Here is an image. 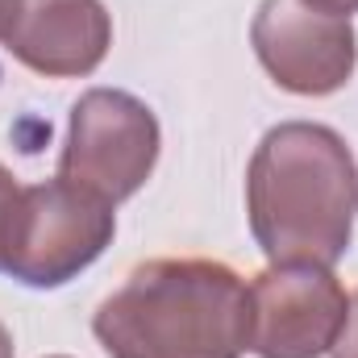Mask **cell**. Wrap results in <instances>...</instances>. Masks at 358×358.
<instances>
[{"mask_svg": "<svg viewBox=\"0 0 358 358\" xmlns=\"http://www.w3.org/2000/svg\"><path fill=\"white\" fill-rule=\"evenodd\" d=\"M250 234L267 263L334 267L355 238L358 167L346 138L317 121L263 134L246 167Z\"/></svg>", "mask_w": 358, "mask_h": 358, "instance_id": "obj_1", "label": "cell"}, {"mask_svg": "<svg viewBox=\"0 0 358 358\" xmlns=\"http://www.w3.org/2000/svg\"><path fill=\"white\" fill-rule=\"evenodd\" d=\"M92 334L108 358H242L250 292L217 259H150L100 300Z\"/></svg>", "mask_w": 358, "mask_h": 358, "instance_id": "obj_2", "label": "cell"}, {"mask_svg": "<svg viewBox=\"0 0 358 358\" xmlns=\"http://www.w3.org/2000/svg\"><path fill=\"white\" fill-rule=\"evenodd\" d=\"M113 234V204L84 187L67 179L21 187L4 229V271L38 292L63 287L108 250Z\"/></svg>", "mask_w": 358, "mask_h": 358, "instance_id": "obj_3", "label": "cell"}, {"mask_svg": "<svg viewBox=\"0 0 358 358\" xmlns=\"http://www.w3.org/2000/svg\"><path fill=\"white\" fill-rule=\"evenodd\" d=\"M159 117L129 92L92 88L76 100L67 142L59 155V179L108 200H129L159 163Z\"/></svg>", "mask_w": 358, "mask_h": 358, "instance_id": "obj_4", "label": "cell"}, {"mask_svg": "<svg viewBox=\"0 0 358 358\" xmlns=\"http://www.w3.org/2000/svg\"><path fill=\"white\" fill-rule=\"evenodd\" d=\"M250 292V350L259 358H321L346 321V287L334 267L271 263Z\"/></svg>", "mask_w": 358, "mask_h": 358, "instance_id": "obj_5", "label": "cell"}, {"mask_svg": "<svg viewBox=\"0 0 358 358\" xmlns=\"http://www.w3.org/2000/svg\"><path fill=\"white\" fill-rule=\"evenodd\" d=\"M250 46L271 80L292 96L346 88L358 63L350 17L321 13L304 0H263L250 21Z\"/></svg>", "mask_w": 358, "mask_h": 358, "instance_id": "obj_6", "label": "cell"}, {"mask_svg": "<svg viewBox=\"0 0 358 358\" xmlns=\"http://www.w3.org/2000/svg\"><path fill=\"white\" fill-rule=\"evenodd\" d=\"M0 42L46 80H84L113 46V17L104 0H8Z\"/></svg>", "mask_w": 358, "mask_h": 358, "instance_id": "obj_7", "label": "cell"}, {"mask_svg": "<svg viewBox=\"0 0 358 358\" xmlns=\"http://www.w3.org/2000/svg\"><path fill=\"white\" fill-rule=\"evenodd\" d=\"M334 358H358V292L350 296V304H346V321H342V329H338V342H334Z\"/></svg>", "mask_w": 358, "mask_h": 358, "instance_id": "obj_8", "label": "cell"}, {"mask_svg": "<svg viewBox=\"0 0 358 358\" xmlns=\"http://www.w3.org/2000/svg\"><path fill=\"white\" fill-rule=\"evenodd\" d=\"M17 179L13 171L0 163V271H4V229H8V217H13V204H17Z\"/></svg>", "mask_w": 358, "mask_h": 358, "instance_id": "obj_9", "label": "cell"}, {"mask_svg": "<svg viewBox=\"0 0 358 358\" xmlns=\"http://www.w3.org/2000/svg\"><path fill=\"white\" fill-rule=\"evenodd\" d=\"M304 4H313V8H321V13H334V17L358 13V0H304Z\"/></svg>", "mask_w": 358, "mask_h": 358, "instance_id": "obj_10", "label": "cell"}, {"mask_svg": "<svg viewBox=\"0 0 358 358\" xmlns=\"http://www.w3.org/2000/svg\"><path fill=\"white\" fill-rule=\"evenodd\" d=\"M0 358H13V338H8L4 325H0Z\"/></svg>", "mask_w": 358, "mask_h": 358, "instance_id": "obj_11", "label": "cell"}, {"mask_svg": "<svg viewBox=\"0 0 358 358\" xmlns=\"http://www.w3.org/2000/svg\"><path fill=\"white\" fill-rule=\"evenodd\" d=\"M4 4H8V0H0V25H4Z\"/></svg>", "mask_w": 358, "mask_h": 358, "instance_id": "obj_12", "label": "cell"}, {"mask_svg": "<svg viewBox=\"0 0 358 358\" xmlns=\"http://www.w3.org/2000/svg\"><path fill=\"white\" fill-rule=\"evenodd\" d=\"M50 358H67V355H50Z\"/></svg>", "mask_w": 358, "mask_h": 358, "instance_id": "obj_13", "label": "cell"}]
</instances>
